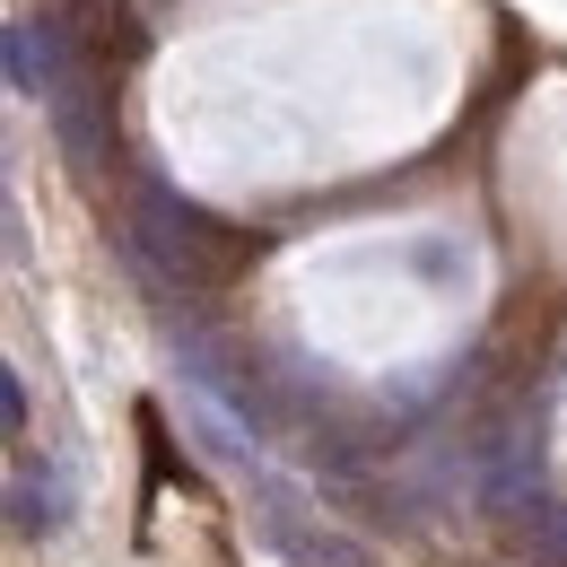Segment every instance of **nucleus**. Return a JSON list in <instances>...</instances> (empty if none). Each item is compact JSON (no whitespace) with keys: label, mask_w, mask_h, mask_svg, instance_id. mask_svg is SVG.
<instances>
[{"label":"nucleus","mask_w":567,"mask_h":567,"mask_svg":"<svg viewBox=\"0 0 567 567\" xmlns=\"http://www.w3.org/2000/svg\"><path fill=\"white\" fill-rule=\"evenodd\" d=\"M132 245L184 288H218V280L245 271V236H236L218 210L166 193V184H141V202H132Z\"/></svg>","instance_id":"f257e3e1"},{"label":"nucleus","mask_w":567,"mask_h":567,"mask_svg":"<svg viewBox=\"0 0 567 567\" xmlns=\"http://www.w3.org/2000/svg\"><path fill=\"white\" fill-rule=\"evenodd\" d=\"M44 96H53V132L71 148V166L79 175H105V157H114V96H105V79L87 62H71Z\"/></svg>","instance_id":"f03ea898"},{"label":"nucleus","mask_w":567,"mask_h":567,"mask_svg":"<svg viewBox=\"0 0 567 567\" xmlns=\"http://www.w3.org/2000/svg\"><path fill=\"white\" fill-rule=\"evenodd\" d=\"M71 62H79V44H71V27H62V18H18V27L0 35V71L18 79L27 96H44Z\"/></svg>","instance_id":"7ed1b4c3"},{"label":"nucleus","mask_w":567,"mask_h":567,"mask_svg":"<svg viewBox=\"0 0 567 567\" xmlns=\"http://www.w3.org/2000/svg\"><path fill=\"white\" fill-rule=\"evenodd\" d=\"M9 524H18V533H53V524H62V497L18 481V489H9Z\"/></svg>","instance_id":"20e7f679"},{"label":"nucleus","mask_w":567,"mask_h":567,"mask_svg":"<svg viewBox=\"0 0 567 567\" xmlns=\"http://www.w3.org/2000/svg\"><path fill=\"white\" fill-rule=\"evenodd\" d=\"M27 427V393H18V375L0 367V436H18Z\"/></svg>","instance_id":"39448f33"},{"label":"nucleus","mask_w":567,"mask_h":567,"mask_svg":"<svg viewBox=\"0 0 567 567\" xmlns=\"http://www.w3.org/2000/svg\"><path fill=\"white\" fill-rule=\"evenodd\" d=\"M0 245H18V210H9V141H0Z\"/></svg>","instance_id":"423d86ee"}]
</instances>
